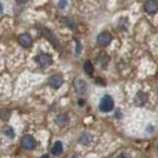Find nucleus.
I'll return each mask as SVG.
<instances>
[{"label": "nucleus", "mask_w": 158, "mask_h": 158, "mask_svg": "<svg viewBox=\"0 0 158 158\" xmlns=\"http://www.w3.org/2000/svg\"><path fill=\"white\" fill-rule=\"evenodd\" d=\"M62 84H63V78L60 74H54L49 79V85L51 88H54V89H59Z\"/></svg>", "instance_id": "7ed1b4c3"}, {"label": "nucleus", "mask_w": 158, "mask_h": 158, "mask_svg": "<svg viewBox=\"0 0 158 158\" xmlns=\"http://www.w3.org/2000/svg\"><path fill=\"white\" fill-rule=\"evenodd\" d=\"M41 32H43L44 37H46L48 39L50 40V41H51V43H52V44H54V45H55V46L59 49V41H57V39H56V38L52 35V33H51L50 31H48L46 28H43V29H41Z\"/></svg>", "instance_id": "1a4fd4ad"}, {"label": "nucleus", "mask_w": 158, "mask_h": 158, "mask_svg": "<svg viewBox=\"0 0 158 158\" xmlns=\"http://www.w3.org/2000/svg\"><path fill=\"white\" fill-rule=\"evenodd\" d=\"M91 140H93L91 134H89V133H83V134L80 135V138H79V142H80L81 145H89V143L91 142Z\"/></svg>", "instance_id": "f8f14e48"}, {"label": "nucleus", "mask_w": 158, "mask_h": 158, "mask_svg": "<svg viewBox=\"0 0 158 158\" xmlns=\"http://www.w3.org/2000/svg\"><path fill=\"white\" fill-rule=\"evenodd\" d=\"M117 158H130V157H129V156H128L127 153H120V155H119V156Z\"/></svg>", "instance_id": "a211bd4d"}, {"label": "nucleus", "mask_w": 158, "mask_h": 158, "mask_svg": "<svg viewBox=\"0 0 158 158\" xmlns=\"http://www.w3.org/2000/svg\"><path fill=\"white\" fill-rule=\"evenodd\" d=\"M21 142H22V146H23L24 148H27V150H32V148L35 147V140H34L33 136H31V135L23 136Z\"/></svg>", "instance_id": "20e7f679"}, {"label": "nucleus", "mask_w": 158, "mask_h": 158, "mask_svg": "<svg viewBox=\"0 0 158 158\" xmlns=\"http://www.w3.org/2000/svg\"><path fill=\"white\" fill-rule=\"evenodd\" d=\"M17 2H20V4H23V2H27L28 0H16Z\"/></svg>", "instance_id": "6ab92c4d"}, {"label": "nucleus", "mask_w": 158, "mask_h": 158, "mask_svg": "<svg viewBox=\"0 0 158 158\" xmlns=\"http://www.w3.org/2000/svg\"><path fill=\"white\" fill-rule=\"evenodd\" d=\"M74 89H76V91L78 94H83L86 90V83L84 80H81V79H77L74 81Z\"/></svg>", "instance_id": "6e6552de"}, {"label": "nucleus", "mask_w": 158, "mask_h": 158, "mask_svg": "<svg viewBox=\"0 0 158 158\" xmlns=\"http://www.w3.org/2000/svg\"><path fill=\"white\" fill-rule=\"evenodd\" d=\"M4 134H5L6 136H9L10 139L15 138V131H14V129H12L11 127H9V125H6V127L4 128Z\"/></svg>", "instance_id": "2eb2a0df"}, {"label": "nucleus", "mask_w": 158, "mask_h": 158, "mask_svg": "<svg viewBox=\"0 0 158 158\" xmlns=\"http://www.w3.org/2000/svg\"><path fill=\"white\" fill-rule=\"evenodd\" d=\"M72 158H79V157H78V156H73Z\"/></svg>", "instance_id": "4be33fe9"}, {"label": "nucleus", "mask_w": 158, "mask_h": 158, "mask_svg": "<svg viewBox=\"0 0 158 158\" xmlns=\"http://www.w3.org/2000/svg\"><path fill=\"white\" fill-rule=\"evenodd\" d=\"M51 151H52V153H54L55 156L62 155V151H63V145H62V142H61V141H56V142L54 143Z\"/></svg>", "instance_id": "9b49d317"}, {"label": "nucleus", "mask_w": 158, "mask_h": 158, "mask_svg": "<svg viewBox=\"0 0 158 158\" xmlns=\"http://www.w3.org/2000/svg\"><path fill=\"white\" fill-rule=\"evenodd\" d=\"M37 61H38V63H39L40 66H43V67H48V66H50L52 63L51 56L48 55V54H40L39 56L37 57Z\"/></svg>", "instance_id": "423d86ee"}, {"label": "nucleus", "mask_w": 158, "mask_h": 158, "mask_svg": "<svg viewBox=\"0 0 158 158\" xmlns=\"http://www.w3.org/2000/svg\"><path fill=\"white\" fill-rule=\"evenodd\" d=\"M67 5V0H60L59 1V7L60 9H64Z\"/></svg>", "instance_id": "f3484780"}, {"label": "nucleus", "mask_w": 158, "mask_h": 158, "mask_svg": "<svg viewBox=\"0 0 158 158\" xmlns=\"http://www.w3.org/2000/svg\"><path fill=\"white\" fill-rule=\"evenodd\" d=\"M146 100H147L146 94L142 93V91H139L136 94V96H135V103H136V106H142L146 102Z\"/></svg>", "instance_id": "9d476101"}, {"label": "nucleus", "mask_w": 158, "mask_h": 158, "mask_svg": "<svg viewBox=\"0 0 158 158\" xmlns=\"http://www.w3.org/2000/svg\"><path fill=\"white\" fill-rule=\"evenodd\" d=\"M143 7L147 14H156L158 11V1L157 0H148L145 2Z\"/></svg>", "instance_id": "f03ea898"}, {"label": "nucleus", "mask_w": 158, "mask_h": 158, "mask_svg": "<svg viewBox=\"0 0 158 158\" xmlns=\"http://www.w3.org/2000/svg\"><path fill=\"white\" fill-rule=\"evenodd\" d=\"M1 11H2V5L0 4V12H1Z\"/></svg>", "instance_id": "412c9836"}, {"label": "nucleus", "mask_w": 158, "mask_h": 158, "mask_svg": "<svg viewBox=\"0 0 158 158\" xmlns=\"http://www.w3.org/2000/svg\"><path fill=\"white\" fill-rule=\"evenodd\" d=\"M111 41H112V37H111V34L107 33V32L100 33L99 37H98V43H99L100 45H102V46H107Z\"/></svg>", "instance_id": "39448f33"}, {"label": "nucleus", "mask_w": 158, "mask_h": 158, "mask_svg": "<svg viewBox=\"0 0 158 158\" xmlns=\"http://www.w3.org/2000/svg\"><path fill=\"white\" fill-rule=\"evenodd\" d=\"M41 158H50V157H49L48 155H44V156H43V157H41Z\"/></svg>", "instance_id": "aec40b11"}, {"label": "nucleus", "mask_w": 158, "mask_h": 158, "mask_svg": "<svg viewBox=\"0 0 158 158\" xmlns=\"http://www.w3.org/2000/svg\"><path fill=\"white\" fill-rule=\"evenodd\" d=\"M83 68H84V72H85L86 74H89V76H91L93 72H94V66H93V63H91L90 61H85Z\"/></svg>", "instance_id": "4468645a"}, {"label": "nucleus", "mask_w": 158, "mask_h": 158, "mask_svg": "<svg viewBox=\"0 0 158 158\" xmlns=\"http://www.w3.org/2000/svg\"><path fill=\"white\" fill-rule=\"evenodd\" d=\"M19 43H20L23 48H29L32 45L33 40H32V37L28 33H22L20 37H19Z\"/></svg>", "instance_id": "0eeeda50"}, {"label": "nucleus", "mask_w": 158, "mask_h": 158, "mask_svg": "<svg viewBox=\"0 0 158 158\" xmlns=\"http://www.w3.org/2000/svg\"><path fill=\"white\" fill-rule=\"evenodd\" d=\"M68 123V117L66 116V114H59L57 117H56V124L59 125V127H63V125H66Z\"/></svg>", "instance_id": "ddd939ff"}, {"label": "nucleus", "mask_w": 158, "mask_h": 158, "mask_svg": "<svg viewBox=\"0 0 158 158\" xmlns=\"http://www.w3.org/2000/svg\"><path fill=\"white\" fill-rule=\"evenodd\" d=\"M113 107H114V101L112 99V96H110V95H105L100 101V111L101 112H105V113L111 112L113 110Z\"/></svg>", "instance_id": "f257e3e1"}, {"label": "nucleus", "mask_w": 158, "mask_h": 158, "mask_svg": "<svg viewBox=\"0 0 158 158\" xmlns=\"http://www.w3.org/2000/svg\"><path fill=\"white\" fill-rule=\"evenodd\" d=\"M0 118L2 120H7L10 118V111L9 110H0Z\"/></svg>", "instance_id": "dca6fc26"}]
</instances>
